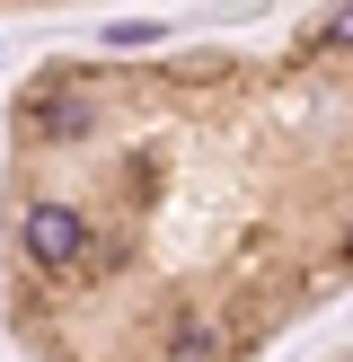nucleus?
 Listing matches in <instances>:
<instances>
[{
  "label": "nucleus",
  "mask_w": 353,
  "mask_h": 362,
  "mask_svg": "<svg viewBox=\"0 0 353 362\" xmlns=\"http://www.w3.org/2000/svg\"><path fill=\"white\" fill-rule=\"evenodd\" d=\"M318 45H327V53H353V0H345V9H327V18H318Z\"/></svg>",
  "instance_id": "nucleus-2"
},
{
  "label": "nucleus",
  "mask_w": 353,
  "mask_h": 362,
  "mask_svg": "<svg viewBox=\"0 0 353 362\" xmlns=\"http://www.w3.org/2000/svg\"><path fill=\"white\" fill-rule=\"evenodd\" d=\"M168 362H212V336H203V327H186V336H176V354H168Z\"/></svg>",
  "instance_id": "nucleus-3"
},
{
  "label": "nucleus",
  "mask_w": 353,
  "mask_h": 362,
  "mask_svg": "<svg viewBox=\"0 0 353 362\" xmlns=\"http://www.w3.org/2000/svg\"><path fill=\"white\" fill-rule=\"evenodd\" d=\"M345 257H353V221H345Z\"/></svg>",
  "instance_id": "nucleus-4"
},
{
  "label": "nucleus",
  "mask_w": 353,
  "mask_h": 362,
  "mask_svg": "<svg viewBox=\"0 0 353 362\" xmlns=\"http://www.w3.org/2000/svg\"><path fill=\"white\" fill-rule=\"evenodd\" d=\"M18 247H27V265H44V274H71V265L88 257V221H80L71 204H27Z\"/></svg>",
  "instance_id": "nucleus-1"
}]
</instances>
